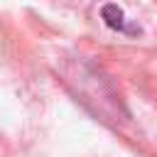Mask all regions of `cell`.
Listing matches in <instances>:
<instances>
[{"label": "cell", "instance_id": "1", "mask_svg": "<svg viewBox=\"0 0 157 157\" xmlns=\"http://www.w3.org/2000/svg\"><path fill=\"white\" fill-rule=\"evenodd\" d=\"M101 20H103L110 29H115V32H125V34H135V32H137L135 27L128 25L125 12H123L115 2H105V5L101 7Z\"/></svg>", "mask_w": 157, "mask_h": 157}]
</instances>
